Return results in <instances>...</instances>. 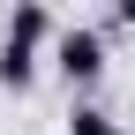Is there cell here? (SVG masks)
<instances>
[{"label":"cell","mask_w":135,"mask_h":135,"mask_svg":"<svg viewBox=\"0 0 135 135\" xmlns=\"http://www.w3.org/2000/svg\"><path fill=\"white\" fill-rule=\"evenodd\" d=\"M53 30H60V23H53V8H45V0H23V8L8 15V38H15V45H38V53L53 45Z\"/></svg>","instance_id":"2"},{"label":"cell","mask_w":135,"mask_h":135,"mask_svg":"<svg viewBox=\"0 0 135 135\" xmlns=\"http://www.w3.org/2000/svg\"><path fill=\"white\" fill-rule=\"evenodd\" d=\"M38 45H15V38H0V83H8V90H30V83H38Z\"/></svg>","instance_id":"3"},{"label":"cell","mask_w":135,"mask_h":135,"mask_svg":"<svg viewBox=\"0 0 135 135\" xmlns=\"http://www.w3.org/2000/svg\"><path fill=\"white\" fill-rule=\"evenodd\" d=\"M68 135H120V120H113V105H98V98H75V105H68Z\"/></svg>","instance_id":"4"},{"label":"cell","mask_w":135,"mask_h":135,"mask_svg":"<svg viewBox=\"0 0 135 135\" xmlns=\"http://www.w3.org/2000/svg\"><path fill=\"white\" fill-rule=\"evenodd\" d=\"M53 68H60V83L68 90H98V75L113 68V45L98 38V23H68V30H53Z\"/></svg>","instance_id":"1"}]
</instances>
